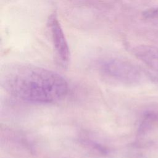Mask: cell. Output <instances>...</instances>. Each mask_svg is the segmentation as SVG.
<instances>
[{"mask_svg":"<svg viewBox=\"0 0 158 158\" xmlns=\"http://www.w3.org/2000/svg\"><path fill=\"white\" fill-rule=\"evenodd\" d=\"M4 88L14 96L35 103H52L62 99L68 91L66 80L60 74L32 64L14 63L1 73Z\"/></svg>","mask_w":158,"mask_h":158,"instance_id":"1","label":"cell"},{"mask_svg":"<svg viewBox=\"0 0 158 158\" xmlns=\"http://www.w3.org/2000/svg\"><path fill=\"white\" fill-rule=\"evenodd\" d=\"M102 72L110 78L125 84H136L143 79L141 71L134 65L120 59H108L101 64Z\"/></svg>","mask_w":158,"mask_h":158,"instance_id":"2","label":"cell"},{"mask_svg":"<svg viewBox=\"0 0 158 158\" xmlns=\"http://www.w3.org/2000/svg\"><path fill=\"white\" fill-rule=\"evenodd\" d=\"M54 50L58 60L63 66H67L70 60V50L64 33L56 14H52L48 20Z\"/></svg>","mask_w":158,"mask_h":158,"instance_id":"3","label":"cell"},{"mask_svg":"<svg viewBox=\"0 0 158 158\" xmlns=\"http://www.w3.org/2000/svg\"><path fill=\"white\" fill-rule=\"evenodd\" d=\"M134 54L144 62L158 77V48L150 46H140L133 49Z\"/></svg>","mask_w":158,"mask_h":158,"instance_id":"4","label":"cell"},{"mask_svg":"<svg viewBox=\"0 0 158 158\" xmlns=\"http://www.w3.org/2000/svg\"><path fill=\"white\" fill-rule=\"evenodd\" d=\"M156 127H158V113H148L144 116L140 124L138 130V135L143 136Z\"/></svg>","mask_w":158,"mask_h":158,"instance_id":"5","label":"cell"},{"mask_svg":"<svg viewBox=\"0 0 158 158\" xmlns=\"http://www.w3.org/2000/svg\"><path fill=\"white\" fill-rule=\"evenodd\" d=\"M143 15L146 19H158V7L152 8L145 10Z\"/></svg>","mask_w":158,"mask_h":158,"instance_id":"6","label":"cell"}]
</instances>
